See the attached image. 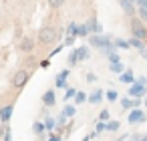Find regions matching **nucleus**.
<instances>
[{
  "mask_svg": "<svg viewBox=\"0 0 147 141\" xmlns=\"http://www.w3.org/2000/svg\"><path fill=\"white\" fill-rule=\"evenodd\" d=\"M57 38H59V32H57V28H55V26H51V24H45V26L38 30V43H40L42 47L53 45Z\"/></svg>",
  "mask_w": 147,
  "mask_h": 141,
  "instance_id": "1",
  "label": "nucleus"
},
{
  "mask_svg": "<svg viewBox=\"0 0 147 141\" xmlns=\"http://www.w3.org/2000/svg\"><path fill=\"white\" fill-rule=\"evenodd\" d=\"M131 34H133L135 38L147 40V26L143 24V20H141V18L131 16Z\"/></svg>",
  "mask_w": 147,
  "mask_h": 141,
  "instance_id": "2",
  "label": "nucleus"
},
{
  "mask_svg": "<svg viewBox=\"0 0 147 141\" xmlns=\"http://www.w3.org/2000/svg\"><path fill=\"white\" fill-rule=\"evenodd\" d=\"M28 79H30V73L24 71V69H20V71H16L14 77H12V87H14V89H22V87L28 83Z\"/></svg>",
  "mask_w": 147,
  "mask_h": 141,
  "instance_id": "3",
  "label": "nucleus"
},
{
  "mask_svg": "<svg viewBox=\"0 0 147 141\" xmlns=\"http://www.w3.org/2000/svg\"><path fill=\"white\" fill-rule=\"evenodd\" d=\"M91 45L93 47H99V49H111V40L105 38V36H99V34H93L91 36Z\"/></svg>",
  "mask_w": 147,
  "mask_h": 141,
  "instance_id": "4",
  "label": "nucleus"
},
{
  "mask_svg": "<svg viewBox=\"0 0 147 141\" xmlns=\"http://www.w3.org/2000/svg\"><path fill=\"white\" fill-rule=\"evenodd\" d=\"M32 49H34V40H32L30 36H24V38L20 40V51H22V53H32Z\"/></svg>",
  "mask_w": 147,
  "mask_h": 141,
  "instance_id": "5",
  "label": "nucleus"
},
{
  "mask_svg": "<svg viewBox=\"0 0 147 141\" xmlns=\"http://www.w3.org/2000/svg\"><path fill=\"white\" fill-rule=\"evenodd\" d=\"M143 121H145V113L139 109H133L129 115V123H143Z\"/></svg>",
  "mask_w": 147,
  "mask_h": 141,
  "instance_id": "6",
  "label": "nucleus"
},
{
  "mask_svg": "<svg viewBox=\"0 0 147 141\" xmlns=\"http://www.w3.org/2000/svg\"><path fill=\"white\" fill-rule=\"evenodd\" d=\"M119 6L129 14V16H135V6H133V0H119Z\"/></svg>",
  "mask_w": 147,
  "mask_h": 141,
  "instance_id": "7",
  "label": "nucleus"
},
{
  "mask_svg": "<svg viewBox=\"0 0 147 141\" xmlns=\"http://www.w3.org/2000/svg\"><path fill=\"white\" fill-rule=\"evenodd\" d=\"M129 95H131V97H143V95H145V85L135 83V85L129 89Z\"/></svg>",
  "mask_w": 147,
  "mask_h": 141,
  "instance_id": "8",
  "label": "nucleus"
},
{
  "mask_svg": "<svg viewBox=\"0 0 147 141\" xmlns=\"http://www.w3.org/2000/svg\"><path fill=\"white\" fill-rule=\"evenodd\" d=\"M42 103H45V107H53V105L57 103V97H55V91H47V93L42 95Z\"/></svg>",
  "mask_w": 147,
  "mask_h": 141,
  "instance_id": "9",
  "label": "nucleus"
},
{
  "mask_svg": "<svg viewBox=\"0 0 147 141\" xmlns=\"http://www.w3.org/2000/svg\"><path fill=\"white\" fill-rule=\"evenodd\" d=\"M12 109H14V107H12V105H8V107H4L2 111H0V119H2L4 123H8V121H10V117H12Z\"/></svg>",
  "mask_w": 147,
  "mask_h": 141,
  "instance_id": "10",
  "label": "nucleus"
},
{
  "mask_svg": "<svg viewBox=\"0 0 147 141\" xmlns=\"http://www.w3.org/2000/svg\"><path fill=\"white\" fill-rule=\"evenodd\" d=\"M101 101H103V93H101V91H95V93L89 97V103H91V105H97V103H101Z\"/></svg>",
  "mask_w": 147,
  "mask_h": 141,
  "instance_id": "11",
  "label": "nucleus"
},
{
  "mask_svg": "<svg viewBox=\"0 0 147 141\" xmlns=\"http://www.w3.org/2000/svg\"><path fill=\"white\" fill-rule=\"evenodd\" d=\"M129 45H131V47H135V49H139V51H143V49H145V43H143L141 38H135V36L129 40Z\"/></svg>",
  "mask_w": 147,
  "mask_h": 141,
  "instance_id": "12",
  "label": "nucleus"
},
{
  "mask_svg": "<svg viewBox=\"0 0 147 141\" xmlns=\"http://www.w3.org/2000/svg\"><path fill=\"white\" fill-rule=\"evenodd\" d=\"M49 2V6L53 8V10H57V8H61L63 4H65V0H47Z\"/></svg>",
  "mask_w": 147,
  "mask_h": 141,
  "instance_id": "13",
  "label": "nucleus"
},
{
  "mask_svg": "<svg viewBox=\"0 0 147 141\" xmlns=\"http://www.w3.org/2000/svg\"><path fill=\"white\" fill-rule=\"evenodd\" d=\"M75 55H77V59H87V57H89V51L83 47V49H77V53H75Z\"/></svg>",
  "mask_w": 147,
  "mask_h": 141,
  "instance_id": "14",
  "label": "nucleus"
},
{
  "mask_svg": "<svg viewBox=\"0 0 147 141\" xmlns=\"http://www.w3.org/2000/svg\"><path fill=\"white\" fill-rule=\"evenodd\" d=\"M65 79H67V71L65 73H61L59 77H57V87H65L67 83H65Z\"/></svg>",
  "mask_w": 147,
  "mask_h": 141,
  "instance_id": "15",
  "label": "nucleus"
},
{
  "mask_svg": "<svg viewBox=\"0 0 147 141\" xmlns=\"http://www.w3.org/2000/svg\"><path fill=\"white\" fill-rule=\"evenodd\" d=\"M121 81H123V83H135L131 73H123V75H121Z\"/></svg>",
  "mask_w": 147,
  "mask_h": 141,
  "instance_id": "16",
  "label": "nucleus"
},
{
  "mask_svg": "<svg viewBox=\"0 0 147 141\" xmlns=\"http://www.w3.org/2000/svg\"><path fill=\"white\" fill-rule=\"evenodd\" d=\"M32 129H34V133H36V135H40V133H42V131H45V125H42V123H38V121H36V123H34V125H32Z\"/></svg>",
  "mask_w": 147,
  "mask_h": 141,
  "instance_id": "17",
  "label": "nucleus"
},
{
  "mask_svg": "<svg viewBox=\"0 0 147 141\" xmlns=\"http://www.w3.org/2000/svg\"><path fill=\"white\" fill-rule=\"evenodd\" d=\"M111 71H113V73H121V71H123V65H121V63H111Z\"/></svg>",
  "mask_w": 147,
  "mask_h": 141,
  "instance_id": "18",
  "label": "nucleus"
},
{
  "mask_svg": "<svg viewBox=\"0 0 147 141\" xmlns=\"http://www.w3.org/2000/svg\"><path fill=\"white\" fill-rule=\"evenodd\" d=\"M121 105H123V109H129V107H135L131 99H121Z\"/></svg>",
  "mask_w": 147,
  "mask_h": 141,
  "instance_id": "19",
  "label": "nucleus"
},
{
  "mask_svg": "<svg viewBox=\"0 0 147 141\" xmlns=\"http://www.w3.org/2000/svg\"><path fill=\"white\" fill-rule=\"evenodd\" d=\"M107 129H109V131H117V129H119V121H111V123H107Z\"/></svg>",
  "mask_w": 147,
  "mask_h": 141,
  "instance_id": "20",
  "label": "nucleus"
},
{
  "mask_svg": "<svg viewBox=\"0 0 147 141\" xmlns=\"http://www.w3.org/2000/svg\"><path fill=\"white\" fill-rule=\"evenodd\" d=\"M117 47H119V49H129L131 45H129L127 40H121V38H119V40H117Z\"/></svg>",
  "mask_w": 147,
  "mask_h": 141,
  "instance_id": "21",
  "label": "nucleus"
},
{
  "mask_svg": "<svg viewBox=\"0 0 147 141\" xmlns=\"http://www.w3.org/2000/svg\"><path fill=\"white\" fill-rule=\"evenodd\" d=\"M139 16H141V20H147V8L145 6L139 8Z\"/></svg>",
  "mask_w": 147,
  "mask_h": 141,
  "instance_id": "22",
  "label": "nucleus"
},
{
  "mask_svg": "<svg viewBox=\"0 0 147 141\" xmlns=\"http://www.w3.org/2000/svg\"><path fill=\"white\" fill-rule=\"evenodd\" d=\"M85 99H87V95H85V93H77V99H75V101H77V105H79V103H83Z\"/></svg>",
  "mask_w": 147,
  "mask_h": 141,
  "instance_id": "23",
  "label": "nucleus"
},
{
  "mask_svg": "<svg viewBox=\"0 0 147 141\" xmlns=\"http://www.w3.org/2000/svg\"><path fill=\"white\" fill-rule=\"evenodd\" d=\"M107 99H109V101H117V93H115V91H109V93H107Z\"/></svg>",
  "mask_w": 147,
  "mask_h": 141,
  "instance_id": "24",
  "label": "nucleus"
},
{
  "mask_svg": "<svg viewBox=\"0 0 147 141\" xmlns=\"http://www.w3.org/2000/svg\"><path fill=\"white\" fill-rule=\"evenodd\" d=\"M73 113H75V107H67V109H65V115H67V117H73Z\"/></svg>",
  "mask_w": 147,
  "mask_h": 141,
  "instance_id": "25",
  "label": "nucleus"
},
{
  "mask_svg": "<svg viewBox=\"0 0 147 141\" xmlns=\"http://www.w3.org/2000/svg\"><path fill=\"white\" fill-rule=\"evenodd\" d=\"M87 81H89V83H95V81H97V77H95L93 73H89V75H87Z\"/></svg>",
  "mask_w": 147,
  "mask_h": 141,
  "instance_id": "26",
  "label": "nucleus"
},
{
  "mask_svg": "<svg viewBox=\"0 0 147 141\" xmlns=\"http://www.w3.org/2000/svg\"><path fill=\"white\" fill-rule=\"evenodd\" d=\"M109 119V111H101V121H107Z\"/></svg>",
  "mask_w": 147,
  "mask_h": 141,
  "instance_id": "27",
  "label": "nucleus"
},
{
  "mask_svg": "<svg viewBox=\"0 0 147 141\" xmlns=\"http://www.w3.org/2000/svg\"><path fill=\"white\" fill-rule=\"evenodd\" d=\"M109 59H111V63H119V57L117 55H109Z\"/></svg>",
  "mask_w": 147,
  "mask_h": 141,
  "instance_id": "28",
  "label": "nucleus"
},
{
  "mask_svg": "<svg viewBox=\"0 0 147 141\" xmlns=\"http://www.w3.org/2000/svg\"><path fill=\"white\" fill-rule=\"evenodd\" d=\"M49 141H61V139H59V137H51Z\"/></svg>",
  "mask_w": 147,
  "mask_h": 141,
  "instance_id": "29",
  "label": "nucleus"
},
{
  "mask_svg": "<svg viewBox=\"0 0 147 141\" xmlns=\"http://www.w3.org/2000/svg\"><path fill=\"white\" fill-rule=\"evenodd\" d=\"M141 141H147V135H145V137H143V139H141Z\"/></svg>",
  "mask_w": 147,
  "mask_h": 141,
  "instance_id": "30",
  "label": "nucleus"
},
{
  "mask_svg": "<svg viewBox=\"0 0 147 141\" xmlns=\"http://www.w3.org/2000/svg\"><path fill=\"white\" fill-rule=\"evenodd\" d=\"M145 45H147V40H145Z\"/></svg>",
  "mask_w": 147,
  "mask_h": 141,
  "instance_id": "31",
  "label": "nucleus"
}]
</instances>
